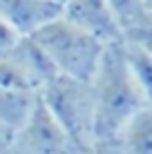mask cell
Segmentation results:
<instances>
[{"label": "cell", "mask_w": 152, "mask_h": 154, "mask_svg": "<svg viewBox=\"0 0 152 154\" xmlns=\"http://www.w3.org/2000/svg\"><path fill=\"white\" fill-rule=\"evenodd\" d=\"M107 5H110V9H112V14H114V18H116L123 34L134 29L137 25L145 23L148 18H152L145 0H107Z\"/></svg>", "instance_id": "10"}, {"label": "cell", "mask_w": 152, "mask_h": 154, "mask_svg": "<svg viewBox=\"0 0 152 154\" xmlns=\"http://www.w3.org/2000/svg\"><path fill=\"white\" fill-rule=\"evenodd\" d=\"M125 154H152V109H143L121 134Z\"/></svg>", "instance_id": "8"}, {"label": "cell", "mask_w": 152, "mask_h": 154, "mask_svg": "<svg viewBox=\"0 0 152 154\" xmlns=\"http://www.w3.org/2000/svg\"><path fill=\"white\" fill-rule=\"evenodd\" d=\"M38 103V94L27 89H9L0 87V121L9 125L14 132H18L34 112Z\"/></svg>", "instance_id": "7"}, {"label": "cell", "mask_w": 152, "mask_h": 154, "mask_svg": "<svg viewBox=\"0 0 152 154\" xmlns=\"http://www.w3.org/2000/svg\"><path fill=\"white\" fill-rule=\"evenodd\" d=\"M51 2H56V5H60V7H63V5H65L67 0H51Z\"/></svg>", "instance_id": "16"}, {"label": "cell", "mask_w": 152, "mask_h": 154, "mask_svg": "<svg viewBox=\"0 0 152 154\" xmlns=\"http://www.w3.org/2000/svg\"><path fill=\"white\" fill-rule=\"evenodd\" d=\"M123 42H128V45H132V47H139L141 51H145V54L152 56V18L137 25L134 29L125 31Z\"/></svg>", "instance_id": "11"}, {"label": "cell", "mask_w": 152, "mask_h": 154, "mask_svg": "<svg viewBox=\"0 0 152 154\" xmlns=\"http://www.w3.org/2000/svg\"><path fill=\"white\" fill-rule=\"evenodd\" d=\"M148 2V11H150V16H152V0H145Z\"/></svg>", "instance_id": "15"}, {"label": "cell", "mask_w": 152, "mask_h": 154, "mask_svg": "<svg viewBox=\"0 0 152 154\" xmlns=\"http://www.w3.org/2000/svg\"><path fill=\"white\" fill-rule=\"evenodd\" d=\"M123 51H125V60H128L130 74H132L134 83L139 85L148 107L152 109V56L141 51L139 47L128 45V42H123Z\"/></svg>", "instance_id": "9"}, {"label": "cell", "mask_w": 152, "mask_h": 154, "mask_svg": "<svg viewBox=\"0 0 152 154\" xmlns=\"http://www.w3.org/2000/svg\"><path fill=\"white\" fill-rule=\"evenodd\" d=\"M81 154H125L121 141H94L90 147H85Z\"/></svg>", "instance_id": "13"}, {"label": "cell", "mask_w": 152, "mask_h": 154, "mask_svg": "<svg viewBox=\"0 0 152 154\" xmlns=\"http://www.w3.org/2000/svg\"><path fill=\"white\" fill-rule=\"evenodd\" d=\"M9 154H14V152H9Z\"/></svg>", "instance_id": "17"}, {"label": "cell", "mask_w": 152, "mask_h": 154, "mask_svg": "<svg viewBox=\"0 0 152 154\" xmlns=\"http://www.w3.org/2000/svg\"><path fill=\"white\" fill-rule=\"evenodd\" d=\"M63 18L105 47L123 42V31L110 9L107 0H67L63 5Z\"/></svg>", "instance_id": "5"}, {"label": "cell", "mask_w": 152, "mask_h": 154, "mask_svg": "<svg viewBox=\"0 0 152 154\" xmlns=\"http://www.w3.org/2000/svg\"><path fill=\"white\" fill-rule=\"evenodd\" d=\"M18 40H20V36L16 34V31L11 29V25L0 16V56H5Z\"/></svg>", "instance_id": "12"}, {"label": "cell", "mask_w": 152, "mask_h": 154, "mask_svg": "<svg viewBox=\"0 0 152 154\" xmlns=\"http://www.w3.org/2000/svg\"><path fill=\"white\" fill-rule=\"evenodd\" d=\"M14 154H81L83 150L70 139L58 121L49 114L38 96L34 112L25 121V125L16 132Z\"/></svg>", "instance_id": "4"}, {"label": "cell", "mask_w": 152, "mask_h": 154, "mask_svg": "<svg viewBox=\"0 0 152 154\" xmlns=\"http://www.w3.org/2000/svg\"><path fill=\"white\" fill-rule=\"evenodd\" d=\"M40 100L58 125L81 150L94 143V96L92 85L56 74L38 92Z\"/></svg>", "instance_id": "3"}, {"label": "cell", "mask_w": 152, "mask_h": 154, "mask_svg": "<svg viewBox=\"0 0 152 154\" xmlns=\"http://www.w3.org/2000/svg\"><path fill=\"white\" fill-rule=\"evenodd\" d=\"M45 51L56 74L70 76L83 83H92L101 58L105 54V45L92 38L90 34L70 25L63 16L47 23L36 34L27 36Z\"/></svg>", "instance_id": "2"}, {"label": "cell", "mask_w": 152, "mask_h": 154, "mask_svg": "<svg viewBox=\"0 0 152 154\" xmlns=\"http://www.w3.org/2000/svg\"><path fill=\"white\" fill-rule=\"evenodd\" d=\"M90 85L94 96V141L121 139L125 127L148 109L139 85L130 74L123 42L105 47Z\"/></svg>", "instance_id": "1"}, {"label": "cell", "mask_w": 152, "mask_h": 154, "mask_svg": "<svg viewBox=\"0 0 152 154\" xmlns=\"http://www.w3.org/2000/svg\"><path fill=\"white\" fill-rule=\"evenodd\" d=\"M14 139H16V132L0 121V154H9V152H11Z\"/></svg>", "instance_id": "14"}, {"label": "cell", "mask_w": 152, "mask_h": 154, "mask_svg": "<svg viewBox=\"0 0 152 154\" xmlns=\"http://www.w3.org/2000/svg\"><path fill=\"white\" fill-rule=\"evenodd\" d=\"M60 14L63 7L51 0H0V16L11 25L20 38L36 34Z\"/></svg>", "instance_id": "6"}]
</instances>
